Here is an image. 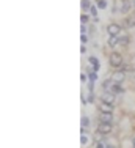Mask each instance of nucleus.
<instances>
[{"instance_id":"nucleus-1","label":"nucleus","mask_w":135,"mask_h":148,"mask_svg":"<svg viewBox=\"0 0 135 148\" xmlns=\"http://www.w3.org/2000/svg\"><path fill=\"white\" fill-rule=\"evenodd\" d=\"M108 60H110V65H112L113 68H119V66L123 65V57H121L119 52H112Z\"/></svg>"},{"instance_id":"nucleus-2","label":"nucleus","mask_w":135,"mask_h":148,"mask_svg":"<svg viewBox=\"0 0 135 148\" xmlns=\"http://www.w3.org/2000/svg\"><path fill=\"white\" fill-rule=\"evenodd\" d=\"M97 132H99V134H104V136L110 134V132H112V123L99 121V123H97Z\"/></svg>"},{"instance_id":"nucleus-3","label":"nucleus","mask_w":135,"mask_h":148,"mask_svg":"<svg viewBox=\"0 0 135 148\" xmlns=\"http://www.w3.org/2000/svg\"><path fill=\"white\" fill-rule=\"evenodd\" d=\"M112 120H113V112H99V121L112 123Z\"/></svg>"},{"instance_id":"nucleus-4","label":"nucleus","mask_w":135,"mask_h":148,"mask_svg":"<svg viewBox=\"0 0 135 148\" xmlns=\"http://www.w3.org/2000/svg\"><path fill=\"white\" fill-rule=\"evenodd\" d=\"M124 79H126V74H124V71H121V69H119V71H115L112 74V80L116 84H121Z\"/></svg>"},{"instance_id":"nucleus-5","label":"nucleus","mask_w":135,"mask_h":148,"mask_svg":"<svg viewBox=\"0 0 135 148\" xmlns=\"http://www.w3.org/2000/svg\"><path fill=\"white\" fill-rule=\"evenodd\" d=\"M107 32H108V35H119V32H121V25H119V24L112 22V24H108Z\"/></svg>"},{"instance_id":"nucleus-6","label":"nucleus","mask_w":135,"mask_h":148,"mask_svg":"<svg viewBox=\"0 0 135 148\" xmlns=\"http://www.w3.org/2000/svg\"><path fill=\"white\" fill-rule=\"evenodd\" d=\"M102 101H104V103H108V104H113L115 95L110 93V91H104V93H102Z\"/></svg>"},{"instance_id":"nucleus-7","label":"nucleus","mask_w":135,"mask_h":148,"mask_svg":"<svg viewBox=\"0 0 135 148\" xmlns=\"http://www.w3.org/2000/svg\"><path fill=\"white\" fill-rule=\"evenodd\" d=\"M99 110L101 112H113V104H108V103L101 101V104H99Z\"/></svg>"},{"instance_id":"nucleus-8","label":"nucleus","mask_w":135,"mask_h":148,"mask_svg":"<svg viewBox=\"0 0 135 148\" xmlns=\"http://www.w3.org/2000/svg\"><path fill=\"white\" fill-rule=\"evenodd\" d=\"M123 6H121V11L123 13H129L130 10H132V2L130 0H121Z\"/></svg>"},{"instance_id":"nucleus-9","label":"nucleus","mask_w":135,"mask_h":148,"mask_svg":"<svg viewBox=\"0 0 135 148\" xmlns=\"http://www.w3.org/2000/svg\"><path fill=\"white\" fill-rule=\"evenodd\" d=\"M118 43H119V35H110V38H108V46L110 47H115Z\"/></svg>"},{"instance_id":"nucleus-10","label":"nucleus","mask_w":135,"mask_h":148,"mask_svg":"<svg viewBox=\"0 0 135 148\" xmlns=\"http://www.w3.org/2000/svg\"><path fill=\"white\" fill-rule=\"evenodd\" d=\"M119 46H123V47H126L127 44H129V35H119Z\"/></svg>"},{"instance_id":"nucleus-11","label":"nucleus","mask_w":135,"mask_h":148,"mask_svg":"<svg viewBox=\"0 0 135 148\" xmlns=\"http://www.w3.org/2000/svg\"><path fill=\"white\" fill-rule=\"evenodd\" d=\"M124 27H127V29H130V27H135V16L127 17V19L124 21Z\"/></svg>"},{"instance_id":"nucleus-12","label":"nucleus","mask_w":135,"mask_h":148,"mask_svg":"<svg viewBox=\"0 0 135 148\" xmlns=\"http://www.w3.org/2000/svg\"><path fill=\"white\" fill-rule=\"evenodd\" d=\"M88 60H90V63L94 66V71H97V69H99V62H97V58H96V57H90Z\"/></svg>"},{"instance_id":"nucleus-13","label":"nucleus","mask_w":135,"mask_h":148,"mask_svg":"<svg viewBox=\"0 0 135 148\" xmlns=\"http://www.w3.org/2000/svg\"><path fill=\"white\" fill-rule=\"evenodd\" d=\"M88 77H90V82L91 84H94V80H96V71H93V69H90V73H88Z\"/></svg>"},{"instance_id":"nucleus-14","label":"nucleus","mask_w":135,"mask_h":148,"mask_svg":"<svg viewBox=\"0 0 135 148\" xmlns=\"http://www.w3.org/2000/svg\"><path fill=\"white\" fill-rule=\"evenodd\" d=\"M82 8L83 10H91V3L88 0H82Z\"/></svg>"},{"instance_id":"nucleus-15","label":"nucleus","mask_w":135,"mask_h":148,"mask_svg":"<svg viewBox=\"0 0 135 148\" xmlns=\"http://www.w3.org/2000/svg\"><path fill=\"white\" fill-rule=\"evenodd\" d=\"M82 126H83V128L90 126V118H88V117H82Z\"/></svg>"},{"instance_id":"nucleus-16","label":"nucleus","mask_w":135,"mask_h":148,"mask_svg":"<svg viewBox=\"0 0 135 148\" xmlns=\"http://www.w3.org/2000/svg\"><path fill=\"white\" fill-rule=\"evenodd\" d=\"M99 8H105V6H107V3H105V0H99Z\"/></svg>"},{"instance_id":"nucleus-17","label":"nucleus","mask_w":135,"mask_h":148,"mask_svg":"<svg viewBox=\"0 0 135 148\" xmlns=\"http://www.w3.org/2000/svg\"><path fill=\"white\" fill-rule=\"evenodd\" d=\"M105 145L107 143H104V142H96V148H105Z\"/></svg>"},{"instance_id":"nucleus-18","label":"nucleus","mask_w":135,"mask_h":148,"mask_svg":"<svg viewBox=\"0 0 135 148\" xmlns=\"http://www.w3.org/2000/svg\"><path fill=\"white\" fill-rule=\"evenodd\" d=\"M90 11H91V14H93V16L96 17V14H97V10H96V6H91V10H90Z\"/></svg>"},{"instance_id":"nucleus-19","label":"nucleus","mask_w":135,"mask_h":148,"mask_svg":"<svg viewBox=\"0 0 135 148\" xmlns=\"http://www.w3.org/2000/svg\"><path fill=\"white\" fill-rule=\"evenodd\" d=\"M80 21H82V24H87V22H88V16H85V14H83V16L80 17Z\"/></svg>"},{"instance_id":"nucleus-20","label":"nucleus","mask_w":135,"mask_h":148,"mask_svg":"<svg viewBox=\"0 0 135 148\" xmlns=\"http://www.w3.org/2000/svg\"><path fill=\"white\" fill-rule=\"evenodd\" d=\"M80 140H82V143H87V137H85V136H82Z\"/></svg>"},{"instance_id":"nucleus-21","label":"nucleus","mask_w":135,"mask_h":148,"mask_svg":"<svg viewBox=\"0 0 135 148\" xmlns=\"http://www.w3.org/2000/svg\"><path fill=\"white\" fill-rule=\"evenodd\" d=\"M105 148H115V147H113L112 143H107V145H105Z\"/></svg>"},{"instance_id":"nucleus-22","label":"nucleus","mask_w":135,"mask_h":148,"mask_svg":"<svg viewBox=\"0 0 135 148\" xmlns=\"http://www.w3.org/2000/svg\"><path fill=\"white\" fill-rule=\"evenodd\" d=\"M132 145H134V148H135V137H134V140H132Z\"/></svg>"},{"instance_id":"nucleus-23","label":"nucleus","mask_w":135,"mask_h":148,"mask_svg":"<svg viewBox=\"0 0 135 148\" xmlns=\"http://www.w3.org/2000/svg\"><path fill=\"white\" fill-rule=\"evenodd\" d=\"M134 16H135V11H134Z\"/></svg>"}]
</instances>
